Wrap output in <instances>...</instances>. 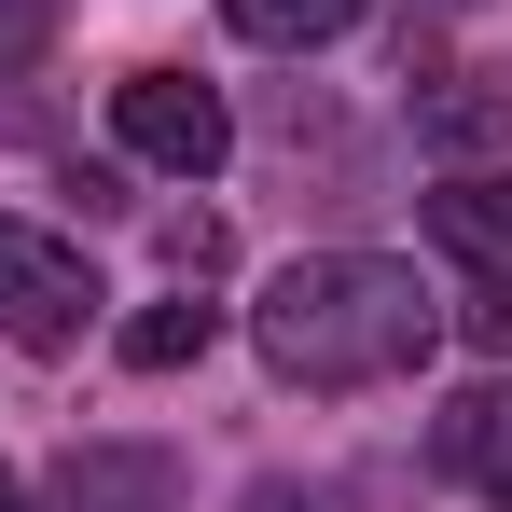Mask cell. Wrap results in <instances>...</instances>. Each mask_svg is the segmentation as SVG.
<instances>
[{
  "label": "cell",
  "mask_w": 512,
  "mask_h": 512,
  "mask_svg": "<svg viewBox=\"0 0 512 512\" xmlns=\"http://www.w3.org/2000/svg\"><path fill=\"white\" fill-rule=\"evenodd\" d=\"M208 333H222L208 305H139V319H125V360H139V374H180V360H208Z\"/></svg>",
  "instance_id": "9"
},
{
  "label": "cell",
  "mask_w": 512,
  "mask_h": 512,
  "mask_svg": "<svg viewBox=\"0 0 512 512\" xmlns=\"http://www.w3.org/2000/svg\"><path fill=\"white\" fill-rule=\"evenodd\" d=\"M111 139L139 167H167V180H208L236 153V111H222V84H194V70H125L111 84Z\"/></svg>",
  "instance_id": "2"
},
{
  "label": "cell",
  "mask_w": 512,
  "mask_h": 512,
  "mask_svg": "<svg viewBox=\"0 0 512 512\" xmlns=\"http://www.w3.org/2000/svg\"><path fill=\"white\" fill-rule=\"evenodd\" d=\"M416 125L443 139V153H485V139L512 125V84H499V70H443V84L416 97Z\"/></svg>",
  "instance_id": "7"
},
{
  "label": "cell",
  "mask_w": 512,
  "mask_h": 512,
  "mask_svg": "<svg viewBox=\"0 0 512 512\" xmlns=\"http://www.w3.org/2000/svg\"><path fill=\"white\" fill-rule=\"evenodd\" d=\"M56 512H180L167 443H70L56 457Z\"/></svg>",
  "instance_id": "4"
},
{
  "label": "cell",
  "mask_w": 512,
  "mask_h": 512,
  "mask_svg": "<svg viewBox=\"0 0 512 512\" xmlns=\"http://www.w3.org/2000/svg\"><path fill=\"white\" fill-rule=\"evenodd\" d=\"M429 236L471 250L485 277H512V180H443V194H429Z\"/></svg>",
  "instance_id": "6"
},
{
  "label": "cell",
  "mask_w": 512,
  "mask_h": 512,
  "mask_svg": "<svg viewBox=\"0 0 512 512\" xmlns=\"http://www.w3.org/2000/svg\"><path fill=\"white\" fill-rule=\"evenodd\" d=\"M56 14H70V0H0V70H28V56H56Z\"/></svg>",
  "instance_id": "10"
},
{
  "label": "cell",
  "mask_w": 512,
  "mask_h": 512,
  "mask_svg": "<svg viewBox=\"0 0 512 512\" xmlns=\"http://www.w3.org/2000/svg\"><path fill=\"white\" fill-rule=\"evenodd\" d=\"M97 319V263L42 222H0V333L14 346H70Z\"/></svg>",
  "instance_id": "3"
},
{
  "label": "cell",
  "mask_w": 512,
  "mask_h": 512,
  "mask_svg": "<svg viewBox=\"0 0 512 512\" xmlns=\"http://www.w3.org/2000/svg\"><path fill=\"white\" fill-rule=\"evenodd\" d=\"M443 333V291L388 250H305L263 277V360L291 388H388Z\"/></svg>",
  "instance_id": "1"
},
{
  "label": "cell",
  "mask_w": 512,
  "mask_h": 512,
  "mask_svg": "<svg viewBox=\"0 0 512 512\" xmlns=\"http://www.w3.org/2000/svg\"><path fill=\"white\" fill-rule=\"evenodd\" d=\"M429 457L512 512V402H499V388H457V402H443V429H429Z\"/></svg>",
  "instance_id": "5"
},
{
  "label": "cell",
  "mask_w": 512,
  "mask_h": 512,
  "mask_svg": "<svg viewBox=\"0 0 512 512\" xmlns=\"http://www.w3.org/2000/svg\"><path fill=\"white\" fill-rule=\"evenodd\" d=\"M457 333H471V346H512V277H485V291H457Z\"/></svg>",
  "instance_id": "11"
},
{
  "label": "cell",
  "mask_w": 512,
  "mask_h": 512,
  "mask_svg": "<svg viewBox=\"0 0 512 512\" xmlns=\"http://www.w3.org/2000/svg\"><path fill=\"white\" fill-rule=\"evenodd\" d=\"M0 512H28V485H14V471H0Z\"/></svg>",
  "instance_id": "13"
},
{
  "label": "cell",
  "mask_w": 512,
  "mask_h": 512,
  "mask_svg": "<svg viewBox=\"0 0 512 512\" xmlns=\"http://www.w3.org/2000/svg\"><path fill=\"white\" fill-rule=\"evenodd\" d=\"M236 14V42H263V56H305V42H346L374 0H222Z\"/></svg>",
  "instance_id": "8"
},
{
  "label": "cell",
  "mask_w": 512,
  "mask_h": 512,
  "mask_svg": "<svg viewBox=\"0 0 512 512\" xmlns=\"http://www.w3.org/2000/svg\"><path fill=\"white\" fill-rule=\"evenodd\" d=\"M250 512H319V499H305V485H250Z\"/></svg>",
  "instance_id": "12"
}]
</instances>
